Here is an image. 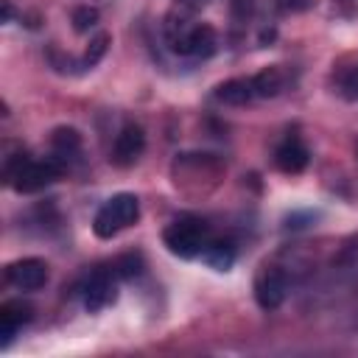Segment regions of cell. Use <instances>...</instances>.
<instances>
[{"instance_id": "1", "label": "cell", "mask_w": 358, "mask_h": 358, "mask_svg": "<svg viewBox=\"0 0 358 358\" xmlns=\"http://www.w3.org/2000/svg\"><path fill=\"white\" fill-rule=\"evenodd\" d=\"M64 171V162L56 157H45V159H34L28 154H14L11 159H6L3 168V179L8 187H14L17 193H39L48 185H53Z\"/></svg>"}, {"instance_id": "2", "label": "cell", "mask_w": 358, "mask_h": 358, "mask_svg": "<svg viewBox=\"0 0 358 358\" xmlns=\"http://www.w3.org/2000/svg\"><path fill=\"white\" fill-rule=\"evenodd\" d=\"M165 36H168L171 50L179 56L207 59L218 50V36H215L213 25H207V22H187L185 17H179V22L168 20Z\"/></svg>"}, {"instance_id": "3", "label": "cell", "mask_w": 358, "mask_h": 358, "mask_svg": "<svg viewBox=\"0 0 358 358\" xmlns=\"http://www.w3.org/2000/svg\"><path fill=\"white\" fill-rule=\"evenodd\" d=\"M162 241L171 255L190 260V257H199L204 252V246L210 243V227L196 215H182L165 227Z\"/></svg>"}, {"instance_id": "4", "label": "cell", "mask_w": 358, "mask_h": 358, "mask_svg": "<svg viewBox=\"0 0 358 358\" xmlns=\"http://www.w3.org/2000/svg\"><path fill=\"white\" fill-rule=\"evenodd\" d=\"M140 218V199L134 193H115L112 199H106L95 218H92V232L103 241L115 238L117 232H123L126 227H131Z\"/></svg>"}, {"instance_id": "5", "label": "cell", "mask_w": 358, "mask_h": 358, "mask_svg": "<svg viewBox=\"0 0 358 358\" xmlns=\"http://www.w3.org/2000/svg\"><path fill=\"white\" fill-rule=\"evenodd\" d=\"M117 271L115 268H95L84 282H81V302L90 313L106 308L109 302H115L117 296V282H115Z\"/></svg>"}, {"instance_id": "6", "label": "cell", "mask_w": 358, "mask_h": 358, "mask_svg": "<svg viewBox=\"0 0 358 358\" xmlns=\"http://www.w3.org/2000/svg\"><path fill=\"white\" fill-rule=\"evenodd\" d=\"M50 277V268L42 257H22V260H14L8 268H6V280L20 288V291H39L45 288Z\"/></svg>"}, {"instance_id": "7", "label": "cell", "mask_w": 358, "mask_h": 358, "mask_svg": "<svg viewBox=\"0 0 358 358\" xmlns=\"http://www.w3.org/2000/svg\"><path fill=\"white\" fill-rule=\"evenodd\" d=\"M285 296H288V277H285V271H280L274 266L263 268L257 274V280H255V299H257V305L263 310H277L285 302Z\"/></svg>"}, {"instance_id": "8", "label": "cell", "mask_w": 358, "mask_h": 358, "mask_svg": "<svg viewBox=\"0 0 358 358\" xmlns=\"http://www.w3.org/2000/svg\"><path fill=\"white\" fill-rule=\"evenodd\" d=\"M143 151H145V131H143V126L126 123L117 131V137H115V145H112V157L109 159L117 168H129V165H134L143 157Z\"/></svg>"}, {"instance_id": "9", "label": "cell", "mask_w": 358, "mask_h": 358, "mask_svg": "<svg viewBox=\"0 0 358 358\" xmlns=\"http://www.w3.org/2000/svg\"><path fill=\"white\" fill-rule=\"evenodd\" d=\"M31 319H34V308H31L28 302H22V299H8V302H3V305H0V336H3L0 347L6 350V347L11 344V338H14Z\"/></svg>"}, {"instance_id": "10", "label": "cell", "mask_w": 358, "mask_h": 358, "mask_svg": "<svg viewBox=\"0 0 358 358\" xmlns=\"http://www.w3.org/2000/svg\"><path fill=\"white\" fill-rule=\"evenodd\" d=\"M274 162H277V168L285 171V173H299V171L308 168V162H310V151H308V145H305L296 134H288V137L277 145V151H274Z\"/></svg>"}, {"instance_id": "11", "label": "cell", "mask_w": 358, "mask_h": 358, "mask_svg": "<svg viewBox=\"0 0 358 358\" xmlns=\"http://www.w3.org/2000/svg\"><path fill=\"white\" fill-rule=\"evenodd\" d=\"M215 101L221 103H229V106H243L255 98V90H252V78H229L224 84L215 87Z\"/></svg>"}, {"instance_id": "12", "label": "cell", "mask_w": 358, "mask_h": 358, "mask_svg": "<svg viewBox=\"0 0 358 358\" xmlns=\"http://www.w3.org/2000/svg\"><path fill=\"white\" fill-rule=\"evenodd\" d=\"M235 257H238V252H235V246L229 243V241H213L210 238V243L204 246V252H201V260L210 266V268H215V271H229L232 266H235Z\"/></svg>"}, {"instance_id": "13", "label": "cell", "mask_w": 358, "mask_h": 358, "mask_svg": "<svg viewBox=\"0 0 358 358\" xmlns=\"http://www.w3.org/2000/svg\"><path fill=\"white\" fill-rule=\"evenodd\" d=\"M50 145H53V157L56 159H70L73 154H78L81 148V134L73 129V126H59L53 134H50Z\"/></svg>"}, {"instance_id": "14", "label": "cell", "mask_w": 358, "mask_h": 358, "mask_svg": "<svg viewBox=\"0 0 358 358\" xmlns=\"http://www.w3.org/2000/svg\"><path fill=\"white\" fill-rule=\"evenodd\" d=\"M282 87H285V78H282V73L277 67H266L257 76H252L255 98H274V95H280Z\"/></svg>"}, {"instance_id": "15", "label": "cell", "mask_w": 358, "mask_h": 358, "mask_svg": "<svg viewBox=\"0 0 358 358\" xmlns=\"http://www.w3.org/2000/svg\"><path fill=\"white\" fill-rule=\"evenodd\" d=\"M112 268L117 271V277H123V280H134V277H140V274H143V255H137V252L120 255V257L115 260V266H112Z\"/></svg>"}, {"instance_id": "16", "label": "cell", "mask_w": 358, "mask_h": 358, "mask_svg": "<svg viewBox=\"0 0 358 358\" xmlns=\"http://www.w3.org/2000/svg\"><path fill=\"white\" fill-rule=\"evenodd\" d=\"M98 20H101V14H98L95 6H78L73 11V31L76 34H90L98 25Z\"/></svg>"}, {"instance_id": "17", "label": "cell", "mask_w": 358, "mask_h": 358, "mask_svg": "<svg viewBox=\"0 0 358 358\" xmlns=\"http://www.w3.org/2000/svg\"><path fill=\"white\" fill-rule=\"evenodd\" d=\"M106 48H109V34H95V36L90 39V45H87V53H84V59H81V67H95V64L103 59Z\"/></svg>"}, {"instance_id": "18", "label": "cell", "mask_w": 358, "mask_h": 358, "mask_svg": "<svg viewBox=\"0 0 358 358\" xmlns=\"http://www.w3.org/2000/svg\"><path fill=\"white\" fill-rule=\"evenodd\" d=\"M313 221H316V213L305 210V213H291V215L285 218V227H288V229H305V227H310Z\"/></svg>"}, {"instance_id": "19", "label": "cell", "mask_w": 358, "mask_h": 358, "mask_svg": "<svg viewBox=\"0 0 358 358\" xmlns=\"http://www.w3.org/2000/svg\"><path fill=\"white\" fill-rule=\"evenodd\" d=\"M344 90H347L350 98H358V67H352V70L347 73V78H344Z\"/></svg>"}, {"instance_id": "20", "label": "cell", "mask_w": 358, "mask_h": 358, "mask_svg": "<svg viewBox=\"0 0 358 358\" xmlns=\"http://www.w3.org/2000/svg\"><path fill=\"white\" fill-rule=\"evenodd\" d=\"M316 0H280V6L285 8V11H305V8H310Z\"/></svg>"}, {"instance_id": "21", "label": "cell", "mask_w": 358, "mask_h": 358, "mask_svg": "<svg viewBox=\"0 0 358 358\" xmlns=\"http://www.w3.org/2000/svg\"><path fill=\"white\" fill-rule=\"evenodd\" d=\"M14 20V6L11 0H3V22H11Z\"/></svg>"}]
</instances>
